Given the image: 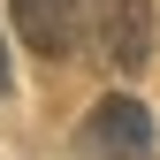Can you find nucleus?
Returning a JSON list of instances; mask_svg holds the SVG:
<instances>
[{"instance_id": "obj_4", "label": "nucleus", "mask_w": 160, "mask_h": 160, "mask_svg": "<svg viewBox=\"0 0 160 160\" xmlns=\"http://www.w3.org/2000/svg\"><path fill=\"white\" fill-rule=\"evenodd\" d=\"M0 92H8V38H0Z\"/></svg>"}, {"instance_id": "obj_1", "label": "nucleus", "mask_w": 160, "mask_h": 160, "mask_svg": "<svg viewBox=\"0 0 160 160\" xmlns=\"http://www.w3.org/2000/svg\"><path fill=\"white\" fill-rule=\"evenodd\" d=\"M84 38L99 46V61L137 76L152 61V0H84Z\"/></svg>"}, {"instance_id": "obj_2", "label": "nucleus", "mask_w": 160, "mask_h": 160, "mask_svg": "<svg viewBox=\"0 0 160 160\" xmlns=\"http://www.w3.org/2000/svg\"><path fill=\"white\" fill-rule=\"evenodd\" d=\"M84 145L99 160H152V114L137 107L130 92H107L92 107V122H84Z\"/></svg>"}, {"instance_id": "obj_3", "label": "nucleus", "mask_w": 160, "mask_h": 160, "mask_svg": "<svg viewBox=\"0 0 160 160\" xmlns=\"http://www.w3.org/2000/svg\"><path fill=\"white\" fill-rule=\"evenodd\" d=\"M8 8H15V31L46 61H61L76 38H84V0H8Z\"/></svg>"}]
</instances>
